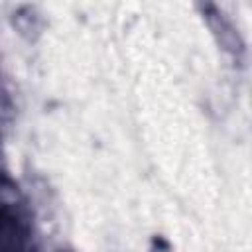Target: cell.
<instances>
[{
	"label": "cell",
	"instance_id": "obj_1",
	"mask_svg": "<svg viewBox=\"0 0 252 252\" xmlns=\"http://www.w3.org/2000/svg\"><path fill=\"white\" fill-rule=\"evenodd\" d=\"M26 230L20 217L4 203H0V252H24Z\"/></svg>",
	"mask_w": 252,
	"mask_h": 252
}]
</instances>
